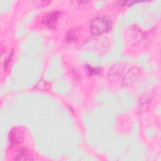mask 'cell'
<instances>
[{
	"mask_svg": "<svg viewBox=\"0 0 161 161\" xmlns=\"http://www.w3.org/2000/svg\"><path fill=\"white\" fill-rule=\"evenodd\" d=\"M75 4H76V6H79V7H83L85 6V5L88 3V2H86V1H75L73 2Z\"/></svg>",
	"mask_w": 161,
	"mask_h": 161,
	"instance_id": "5b68a950",
	"label": "cell"
},
{
	"mask_svg": "<svg viewBox=\"0 0 161 161\" xmlns=\"http://www.w3.org/2000/svg\"><path fill=\"white\" fill-rule=\"evenodd\" d=\"M60 16L59 12H53L44 17L43 23L49 29H54L58 25V19Z\"/></svg>",
	"mask_w": 161,
	"mask_h": 161,
	"instance_id": "7a4b0ae2",
	"label": "cell"
},
{
	"mask_svg": "<svg viewBox=\"0 0 161 161\" xmlns=\"http://www.w3.org/2000/svg\"><path fill=\"white\" fill-rule=\"evenodd\" d=\"M14 159L16 160H31L33 159V156L28 150L22 148L19 150Z\"/></svg>",
	"mask_w": 161,
	"mask_h": 161,
	"instance_id": "277c9868",
	"label": "cell"
},
{
	"mask_svg": "<svg viewBox=\"0 0 161 161\" xmlns=\"http://www.w3.org/2000/svg\"><path fill=\"white\" fill-rule=\"evenodd\" d=\"M9 142L12 145H16L20 143L24 138V133L19 128H13L9 135Z\"/></svg>",
	"mask_w": 161,
	"mask_h": 161,
	"instance_id": "3957f363",
	"label": "cell"
},
{
	"mask_svg": "<svg viewBox=\"0 0 161 161\" xmlns=\"http://www.w3.org/2000/svg\"><path fill=\"white\" fill-rule=\"evenodd\" d=\"M91 32L95 35H99L108 31L109 28V21L103 17H97L93 19L89 25Z\"/></svg>",
	"mask_w": 161,
	"mask_h": 161,
	"instance_id": "6da1fadb",
	"label": "cell"
}]
</instances>
